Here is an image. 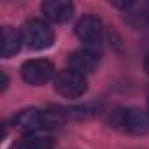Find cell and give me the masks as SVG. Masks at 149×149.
Returning <instances> with one entry per match:
<instances>
[{
	"instance_id": "1",
	"label": "cell",
	"mask_w": 149,
	"mask_h": 149,
	"mask_svg": "<svg viewBox=\"0 0 149 149\" xmlns=\"http://www.w3.org/2000/svg\"><path fill=\"white\" fill-rule=\"evenodd\" d=\"M67 119L56 111H40V109H25L21 112H18L13 119V125L16 130L23 132V133H33L39 130H51V128H58L65 123Z\"/></svg>"
},
{
	"instance_id": "2",
	"label": "cell",
	"mask_w": 149,
	"mask_h": 149,
	"mask_svg": "<svg viewBox=\"0 0 149 149\" xmlns=\"http://www.w3.org/2000/svg\"><path fill=\"white\" fill-rule=\"evenodd\" d=\"M21 35L23 42L33 51H44L54 42L53 28L40 19H28L21 28Z\"/></svg>"
},
{
	"instance_id": "3",
	"label": "cell",
	"mask_w": 149,
	"mask_h": 149,
	"mask_svg": "<svg viewBox=\"0 0 149 149\" xmlns=\"http://www.w3.org/2000/svg\"><path fill=\"white\" fill-rule=\"evenodd\" d=\"M54 90L65 98H79L88 91V81L86 76L72 70L65 68L56 74L54 77Z\"/></svg>"
},
{
	"instance_id": "4",
	"label": "cell",
	"mask_w": 149,
	"mask_h": 149,
	"mask_svg": "<svg viewBox=\"0 0 149 149\" xmlns=\"http://www.w3.org/2000/svg\"><path fill=\"white\" fill-rule=\"evenodd\" d=\"M114 125L123 128L130 135H146L149 133V114L137 107L121 109L119 112H116Z\"/></svg>"
},
{
	"instance_id": "5",
	"label": "cell",
	"mask_w": 149,
	"mask_h": 149,
	"mask_svg": "<svg viewBox=\"0 0 149 149\" xmlns=\"http://www.w3.org/2000/svg\"><path fill=\"white\" fill-rule=\"evenodd\" d=\"M54 76V65L49 60L35 58L21 65V77L30 86H42Z\"/></svg>"
},
{
	"instance_id": "6",
	"label": "cell",
	"mask_w": 149,
	"mask_h": 149,
	"mask_svg": "<svg viewBox=\"0 0 149 149\" xmlns=\"http://www.w3.org/2000/svg\"><path fill=\"white\" fill-rule=\"evenodd\" d=\"M76 33L81 42L88 47H98L104 40V25L102 19L91 14L83 16L76 25Z\"/></svg>"
},
{
	"instance_id": "7",
	"label": "cell",
	"mask_w": 149,
	"mask_h": 149,
	"mask_svg": "<svg viewBox=\"0 0 149 149\" xmlns=\"http://www.w3.org/2000/svg\"><path fill=\"white\" fill-rule=\"evenodd\" d=\"M40 11L53 23H67L74 16V4L67 0H47L42 2Z\"/></svg>"
},
{
	"instance_id": "8",
	"label": "cell",
	"mask_w": 149,
	"mask_h": 149,
	"mask_svg": "<svg viewBox=\"0 0 149 149\" xmlns=\"http://www.w3.org/2000/svg\"><path fill=\"white\" fill-rule=\"evenodd\" d=\"M68 63H70L72 70H76V72L83 74V76H86V74H91V72L97 70L98 56L93 51H90V49H77V51H74L68 56Z\"/></svg>"
},
{
	"instance_id": "9",
	"label": "cell",
	"mask_w": 149,
	"mask_h": 149,
	"mask_svg": "<svg viewBox=\"0 0 149 149\" xmlns=\"http://www.w3.org/2000/svg\"><path fill=\"white\" fill-rule=\"evenodd\" d=\"M23 42V35L13 28V26H4L2 28V58H11L14 56Z\"/></svg>"
},
{
	"instance_id": "10",
	"label": "cell",
	"mask_w": 149,
	"mask_h": 149,
	"mask_svg": "<svg viewBox=\"0 0 149 149\" xmlns=\"http://www.w3.org/2000/svg\"><path fill=\"white\" fill-rule=\"evenodd\" d=\"M126 19L133 28L144 30L149 26V4H137L132 2L126 9Z\"/></svg>"
},
{
	"instance_id": "11",
	"label": "cell",
	"mask_w": 149,
	"mask_h": 149,
	"mask_svg": "<svg viewBox=\"0 0 149 149\" xmlns=\"http://www.w3.org/2000/svg\"><path fill=\"white\" fill-rule=\"evenodd\" d=\"M54 139L51 137H28L16 142L11 149H53Z\"/></svg>"
},
{
	"instance_id": "12",
	"label": "cell",
	"mask_w": 149,
	"mask_h": 149,
	"mask_svg": "<svg viewBox=\"0 0 149 149\" xmlns=\"http://www.w3.org/2000/svg\"><path fill=\"white\" fill-rule=\"evenodd\" d=\"M7 84H9V77H7V74H6V70H2V91H6V88H7Z\"/></svg>"
},
{
	"instance_id": "13",
	"label": "cell",
	"mask_w": 149,
	"mask_h": 149,
	"mask_svg": "<svg viewBox=\"0 0 149 149\" xmlns=\"http://www.w3.org/2000/svg\"><path fill=\"white\" fill-rule=\"evenodd\" d=\"M144 68H146V72H147V76H149V54L146 56V61H144Z\"/></svg>"
},
{
	"instance_id": "14",
	"label": "cell",
	"mask_w": 149,
	"mask_h": 149,
	"mask_svg": "<svg viewBox=\"0 0 149 149\" xmlns=\"http://www.w3.org/2000/svg\"><path fill=\"white\" fill-rule=\"evenodd\" d=\"M147 107H149V102H147ZM147 114H149V112H147Z\"/></svg>"
}]
</instances>
